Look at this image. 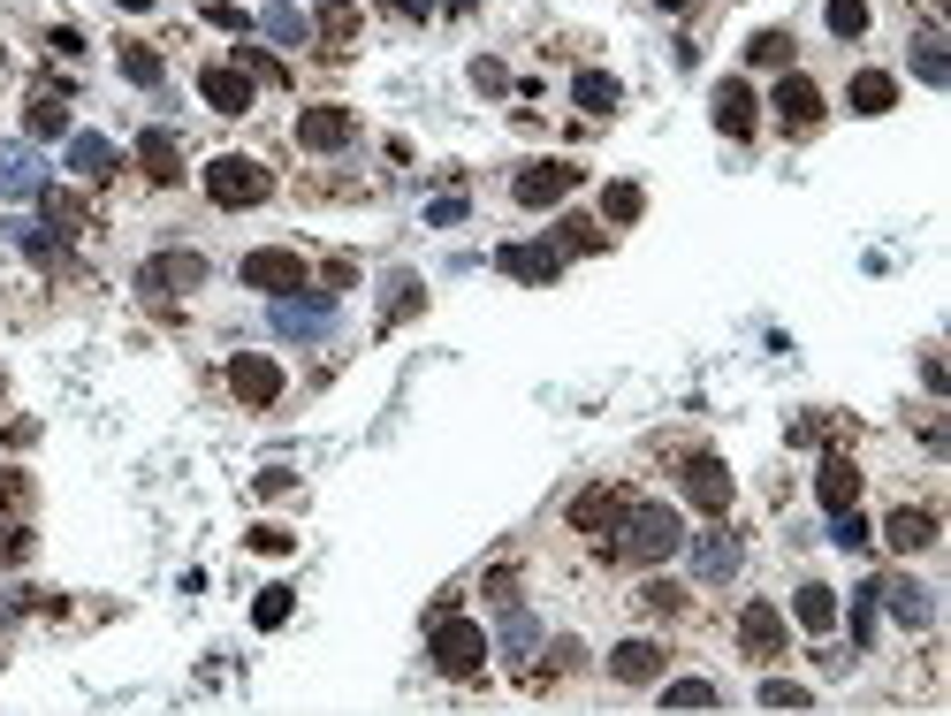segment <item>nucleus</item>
<instances>
[{"label":"nucleus","instance_id":"1","mask_svg":"<svg viewBox=\"0 0 951 716\" xmlns=\"http://www.w3.org/2000/svg\"><path fill=\"white\" fill-rule=\"evenodd\" d=\"M610 548H617L625 564H647V571H654V564H670V556L685 548V519H677L670 504H625Z\"/></svg>","mask_w":951,"mask_h":716},{"label":"nucleus","instance_id":"2","mask_svg":"<svg viewBox=\"0 0 951 716\" xmlns=\"http://www.w3.org/2000/svg\"><path fill=\"white\" fill-rule=\"evenodd\" d=\"M434 671L442 679H479L487 671V633L473 617H434Z\"/></svg>","mask_w":951,"mask_h":716},{"label":"nucleus","instance_id":"3","mask_svg":"<svg viewBox=\"0 0 951 716\" xmlns=\"http://www.w3.org/2000/svg\"><path fill=\"white\" fill-rule=\"evenodd\" d=\"M267 190H275V176H267L259 161H244V153L206 161V198H213V206H259Z\"/></svg>","mask_w":951,"mask_h":716},{"label":"nucleus","instance_id":"4","mask_svg":"<svg viewBox=\"0 0 951 716\" xmlns=\"http://www.w3.org/2000/svg\"><path fill=\"white\" fill-rule=\"evenodd\" d=\"M571 183H579V169H571V161H525V169H518V183H510V198H518V206H564V198H571Z\"/></svg>","mask_w":951,"mask_h":716},{"label":"nucleus","instance_id":"5","mask_svg":"<svg viewBox=\"0 0 951 716\" xmlns=\"http://www.w3.org/2000/svg\"><path fill=\"white\" fill-rule=\"evenodd\" d=\"M229 389H236V404H252V412H259V404H275V396H282V366H275V358H259V351H236V358H229Z\"/></svg>","mask_w":951,"mask_h":716},{"label":"nucleus","instance_id":"6","mask_svg":"<svg viewBox=\"0 0 951 716\" xmlns=\"http://www.w3.org/2000/svg\"><path fill=\"white\" fill-rule=\"evenodd\" d=\"M153 298H183V290H198L206 282V252H160V259H146V275H138Z\"/></svg>","mask_w":951,"mask_h":716},{"label":"nucleus","instance_id":"7","mask_svg":"<svg viewBox=\"0 0 951 716\" xmlns=\"http://www.w3.org/2000/svg\"><path fill=\"white\" fill-rule=\"evenodd\" d=\"M822 92H814V77H777V123L792 130V138H807V130H822Z\"/></svg>","mask_w":951,"mask_h":716},{"label":"nucleus","instance_id":"8","mask_svg":"<svg viewBox=\"0 0 951 716\" xmlns=\"http://www.w3.org/2000/svg\"><path fill=\"white\" fill-rule=\"evenodd\" d=\"M244 282H252V290L290 298V290L305 282V259H298V252H282V244H267V252H252V259H244Z\"/></svg>","mask_w":951,"mask_h":716},{"label":"nucleus","instance_id":"9","mask_svg":"<svg viewBox=\"0 0 951 716\" xmlns=\"http://www.w3.org/2000/svg\"><path fill=\"white\" fill-rule=\"evenodd\" d=\"M350 130H358L350 107H305V115H298V146H305V153H343Z\"/></svg>","mask_w":951,"mask_h":716},{"label":"nucleus","instance_id":"10","mask_svg":"<svg viewBox=\"0 0 951 716\" xmlns=\"http://www.w3.org/2000/svg\"><path fill=\"white\" fill-rule=\"evenodd\" d=\"M275 328H282L290 344H320V336L335 328V305H327V298H298V290H290V305H275Z\"/></svg>","mask_w":951,"mask_h":716},{"label":"nucleus","instance_id":"11","mask_svg":"<svg viewBox=\"0 0 951 716\" xmlns=\"http://www.w3.org/2000/svg\"><path fill=\"white\" fill-rule=\"evenodd\" d=\"M754 123H762V100H754V84H746V77L716 84V130H723V138H754Z\"/></svg>","mask_w":951,"mask_h":716},{"label":"nucleus","instance_id":"12","mask_svg":"<svg viewBox=\"0 0 951 716\" xmlns=\"http://www.w3.org/2000/svg\"><path fill=\"white\" fill-rule=\"evenodd\" d=\"M31 190H46L38 153H31V146H15V138H0V198H31Z\"/></svg>","mask_w":951,"mask_h":716},{"label":"nucleus","instance_id":"13","mask_svg":"<svg viewBox=\"0 0 951 716\" xmlns=\"http://www.w3.org/2000/svg\"><path fill=\"white\" fill-rule=\"evenodd\" d=\"M685 488H693V504H700L708 519L731 511V473H723L716 458H685Z\"/></svg>","mask_w":951,"mask_h":716},{"label":"nucleus","instance_id":"14","mask_svg":"<svg viewBox=\"0 0 951 716\" xmlns=\"http://www.w3.org/2000/svg\"><path fill=\"white\" fill-rule=\"evenodd\" d=\"M198 92H206V107H221V115H244V107H252V77L229 69V61H213V69L198 77Z\"/></svg>","mask_w":951,"mask_h":716},{"label":"nucleus","instance_id":"15","mask_svg":"<svg viewBox=\"0 0 951 716\" xmlns=\"http://www.w3.org/2000/svg\"><path fill=\"white\" fill-rule=\"evenodd\" d=\"M617 519H625V496H617V488L571 496V527H579V534H617Z\"/></svg>","mask_w":951,"mask_h":716},{"label":"nucleus","instance_id":"16","mask_svg":"<svg viewBox=\"0 0 951 716\" xmlns=\"http://www.w3.org/2000/svg\"><path fill=\"white\" fill-rule=\"evenodd\" d=\"M556 267H564L556 244H502V275H518V282H556Z\"/></svg>","mask_w":951,"mask_h":716},{"label":"nucleus","instance_id":"17","mask_svg":"<svg viewBox=\"0 0 951 716\" xmlns=\"http://www.w3.org/2000/svg\"><path fill=\"white\" fill-rule=\"evenodd\" d=\"M739 640H746V656H785V617H777L769 602H746Z\"/></svg>","mask_w":951,"mask_h":716},{"label":"nucleus","instance_id":"18","mask_svg":"<svg viewBox=\"0 0 951 716\" xmlns=\"http://www.w3.org/2000/svg\"><path fill=\"white\" fill-rule=\"evenodd\" d=\"M138 169H146L160 190H167V183H183V146H175L167 130H146V138H138Z\"/></svg>","mask_w":951,"mask_h":716},{"label":"nucleus","instance_id":"19","mask_svg":"<svg viewBox=\"0 0 951 716\" xmlns=\"http://www.w3.org/2000/svg\"><path fill=\"white\" fill-rule=\"evenodd\" d=\"M814 496H822V511H853V496H860V473H853V458H822V473H814Z\"/></svg>","mask_w":951,"mask_h":716},{"label":"nucleus","instance_id":"20","mask_svg":"<svg viewBox=\"0 0 951 716\" xmlns=\"http://www.w3.org/2000/svg\"><path fill=\"white\" fill-rule=\"evenodd\" d=\"M875 594H883L906 625H929V617H937V594H929L921 579H875Z\"/></svg>","mask_w":951,"mask_h":716},{"label":"nucleus","instance_id":"21","mask_svg":"<svg viewBox=\"0 0 951 716\" xmlns=\"http://www.w3.org/2000/svg\"><path fill=\"white\" fill-rule=\"evenodd\" d=\"M731 571H739V541L731 534H700L693 541V579L716 587V579H731Z\"/></svg>","mask_w":951,"mask_h":716},{"label":"nucleus","instance_id":"22","mask_svg":"<svg viewBox=\"0 0 951 716\" xmlns=\"http://www.w3.org/2000/svg\"><path fill=\"white\" fill-rule=\"evenodd\" d=\"M654 671H662V648H654V640H625V648L610 656V679H617V686H647Z\"/></svg>","mask_w":951,"mask_h":716},{"label":"nucleus","instance_id":"23","mask_svg":"<svg viewBox=\"0 0 951 716\" xmlns=\"http://www.w3.org/2000/svg\"><path fill=\"white\" fill-rule=\"evenodd\" d=\"M69 169H77V176H92V183H107L115 169H123V153H115L107 138H92V130H84V138H69Z\"/></svg>","mask_w":951,"mask_h":716},{"label":"nucleus","instance_id":"24","mask_svg":"<svg viewBox=\"0 0 951 716\" xmlns=\"http://www.w3.org/2000/svg\"><path fill=\"white\" fill-rule=\"evenodd\" d=\"M883 541L906 548V556L929 548V541H937V511H891V519H883Z\"/></svg>","mask_w":951,"mask_h":716},{"label":"nucleus","instance_id":"25","mask_svg":"<svg viewBox=\"0 0 951 716\" xmlns=\"http://www.w3.org/2000/svg\"><path fill=\"white\" fill-rule=\"evenodd\" d=\"M853 107H860V115H891V107H898V77L860 69V77H853Z\"/></svg>","mask_w":951,"mask_h":716},{"label":"nucleus","instance_id":"26","mask_svg":"<svg viewBox=\"0 0 951 716\" xmlns=\"http://www.w3.org/2000/svg\"><path fill=\"white\" fill-rule=\"evenodd\" d=\"M533 648H541V625H533V617H525V610L510 602V610H502V656H510V663L525 671V663H533Z\"/></svg>","mask_w":951,"mask_h":716},{"label":"nucleus","instance_id":"27","mask_svg":"<svg viewBox=\"0 0 951 716\" xmlns=\"http://www.w3.org/2000/svg\"><path fill=\"white\" fill-rule=\"evenodd\" d=\"M799 625H807V633H837V594H830V587H822V579H807V587H799Z\"/></svg>","mask_w":951,"mask_h":716},{"label":"nucleus","instance_id":"28","mask_svg":"<svg viewBox=\"0 0 951 716\" xmlns=\"http://www.w3.org/2000/svg\"><path fill=\"white\" fill-rule=\"evenodd\" d=\"M571 100H579V107H594V115H610L625 92H617V77H610V69H579V77H571Z\"/></svg>","mask_w":951,"mask_h":716},{"label":"nucleus","instance_id":"29","mask_svg":"<svg viewBox=\"0 0 951 716\" xmlns=\"http://www.w3.org/2000/svg\"><path fill=\"white\" fill-rule=\"evenodd\" d=\"M419 305H427V282H419V275H388V282H381V313H388V321H411Z\"/></svg>","mask_w":951,"mask_h":716},{"label":"nucleus","instance_id":"30","mask_svg":"<svg viewBox=\"0 0 951 716\" xmlns=\"http://www.w3.org/2000/svg\"><path fill=\"white\" fill-rule=\"evenodd\" d=\"M914 69H921V84H951V46H944V31H921V38H914Z\"/></svg>","mask_w":951,"mask_h":716},{"label":"nucleus","instance_id":"31","mask_svg":"<svg viewBox=\"0 0 951 716\" xmlns=\"http://www.w3.org/2000/svg\"><path fill=\"white\" fill-rule=\"evenodd\" d=\"M548 244H556V252H610V244H602V229H594V221H587V213H564V221H556V236H548Z\"/></svg>","mask_w":951,"mask_h":716},{"label":"nucleus","instance_id":"32","mask_svg":"<svg viewBox=\"0 0 951 716\" xmlns=\"http://www.w3.org/2000/svg\"><path fill=\"white\" fill-rule=\"evenodd\" d=\"M602 213L625 229V221H639V213H647V190H639V183H610V190H602Z\"/></svg>","mask_w":951,"mask_h":716},{"label":"nucleus","instance_id":"33","mask_svg":"<svg viewBox=\"0 0 951 716\" xmlns=\"http://www.w3.org/2000/svg\"><path fill=\"white\" fill-rule=\"evenodd\" d=\"M822 23H830L837 38H860V31H868V0H822Z\"/></svg>","mask_w":951,"mask_h":716},{"label":"nucleus","instance_id":"34","mask_svg":"<svg viewBox=\"0 0 951 716\" xmlns=\"http://www.w3.org/2000/svg\"><path fill=\"white\" fill-rule=\"evenodd\" d=\"M746 61H754V69H785V61H792V31H762V38L746 46Z\"/></svg>","mask_w":951,"mask_h":716},{"label":"nucleus","instance_id":"35","mask_svg":"<svg viewBox=\"0 0 951 716\" xmlns=\"http://www.w3.org/2000/svg\"><path fill=\"white\" fill-rule=\"evenodd\" d=\"M38 198H46V221H54V229H84V198H77V190H54V183H46Z\"/></svg>","mask_w":951,"mask_h":716},{"label":"nucleus","instance_id":"36","mask_svg":"<svg viewBox=\"0 0 951 716\" xmlns=\"http://www.w3.org/2000/svg\"><path fill=\"white\" fill-rule=\"evenodd\" d=\"M290 610H298V602H290V587H267V594L252 602V625H259V633H275V625H290Z\"/></svg>","mask_w":951,"mask_h":716},{"label":"nucleus","instance_id":"37","mask_svg":"<svg viewBox=\"0 0 951 716\" xmlns=\"http://www.w3.org/2000/svg\"><path fill=\"white\" fill-rule=\"evenodd\" d=\"M875 610H883V594H875V579H868V587L853 594V640H860V648L875 640Z\"/></svg>","mask_w":951,"mask_h":716},{"label":"nucleus","instance_id":"38","mask_svg":"<svg viewBox=\"0 0 951 716\" xmlns=\"http://www.w3.org/2000/svg\"><path fill=\"white\" fill-rule=\"evenodd\" d=\"M662 702L670 709H716V686L708 679H677V686H662Z\"/></svg>","mask_w":951,"mask_h":716},{"label":"nucleus","instance_id":"39","mask_svg":"<svg viewBox=\"0 0 951 716\" xmlns=\"http://www.w3.org/2000/svg\"><path fill=\"white\" fill-rule=\"evenodd\" d=\"M123 77H130V84H160V54L130 38V46H123Z\"/></svg>","mask_w":951,"mask_h":716},{"label":"nucleus","instance_id":"40","mask_svg":"<svg viewBox=\"0 0 951 716\" xmlns=\"http://www.w3.org/2000/svg\"><path fill=\"white\" fill-rule=\"evenodd\" d=\"M267 38H282V46H298V38H305V15L275 0V8H267Z\"/></svg>","mask_w":951,"mask_h":716},{"label":"nucleus","instance_id":"41","mask_svg":"<svg viewBox=\"0 0 951 716\" xmlns=\"http://www.w3.org/2000/svg\"><path fill=\"white\" fill-rule=\"evenodd\" d=\"M61 130H69L61 100H31V138H61Z\"/></svg>","mask_w":951,"mask_h":716},{"label":"nucleus","instance_id":"42","mask_svg":"<svg viewBox=\"0 0 951 716\" xmlns=\"http://www.w3.org/2000/svg\"><path fill=\"white\" fill-rule=\"evenodd\" d=\"M647 610H662V617H685V587H677V579H647Z\"/></svg>","mask_w":951,"mask_h":716},{"label":"nucleus","instance_id":"43","mask_svg":"<svg viewBox=\"0 0 951 716\" xmlns=\"http://www.w3.org/2000/svg\"><path fill=\"white\" fill-rule=\"evenodd\" d=\"M579 656H587L579 640H556V648L541 656V671H533V679H564V671H579Z\"/></svg>","mask_w":951,"mask_h":716},{"label":"nucleus","instance_id":"44","mask_svg":"<svg viewBox=\"0 0 951 716\" xmlns=\"http://www.w3.org/2000/svg\"><path fill=\"white\" fill-rule=\"evenodd\" d=\"M807 702H814V694L792 686V679H769V686H762V709H807Z\"/></svg>","mask_w":951,"mask_h":716},{"label":"nucleus","instance_id":"45","mask_svg":"<svg viewBox=\"0 0 951 716\" xmlns=\"http://www.w3.org/2000/svg\"><path fill=\"white\" fill-rule=\"evenodd\" d=\"M244 548H252V556H290V534H282V527H252Z\"/></svg>","mask_w":951,"mask_h":716},{"label":"nucleus","instance_id":"46","mask_svg":"<svg viewBox=\"0 0 951 716\" xmlns=\"http://www.w3.org/2000/svg\"><path fill=\"white\" fill-rule=\"evenodd\" d=\"M487 602H502V610L518 602V571H510V564H495V571H487Z\"/></svg>","mask_w":951,"mask_h":716},{"label":"nucleus","instance_id":"47","mask_svg":"<svg viewBox=\"0 0 951 716\" xmlns=\"http://www.w3.org/2000/svg\"><path fill=\"white\" fill-rule=\"evenodd\" d=\"M236 61H244V77H282V61H275V54H267V46H244V54H236Z\"/></svg>","mask_w":951,"mask_h":716},{"label":"nucleus","instance_id":"48","mask_svg":"<svg viewBox=\"0 0 951 716\" xmlns=\"http://www.w3.org/2000/svg\"><path fill=\"white\" fill-rule=\"evenodd\" d=\"M868 541V519H853V511H837V548H860Z\"/></svg>","mask_w":951,"mask_h":716},{"label":"nucleus","instance_id":"49","mask_svg":"<svg viewBox=\"0 0 951 716\" xmlns=\"http://www.w3.org/2000/svg\"><path fill=\"white\" fill-rule=\"evenodd\" d=\"M290 488H298V481H290V473H282V465H267V473H259V488H252V496H290Z\"/></svg>","mask_w":951,"mask_h":716},{"label":"nucleus","instance_id":"50","mask_svg":"<svg viewBox=\"0 0 951 716\" xmlns=\"http://www.w3.org/2000/svg\"><path fill=\"white\" fill-rule=\"evenodd\" d=\"M473 84H479V92H502L510 77H502V61H473Z\"/></svg>","mask_w":951,"mask_h":716},{"label":"nucleus","instance_id":"51","mask_svg":"<svg viewBox=\"0 0 951 716\" xmlns=\"http://www.w3.org/2000/svg\"><path fill=\"white\" fill-rule=\"evenodd\" d=\"M23 548H31V534H15V527H8V519H0V564H15V556H23Z\"/></svg>","mask_w":951,"mask_h":716},{"label":"nucleus","instance_id":"52","mask_svg":"<svg viewBox=\"0 0 951 716\" xmlns=\"http://www.w3.org/2000/svg\"><path fill=\"white\" fill-rule=\"evenodd\" d=\"M206 23H221V31H244V8H229V0H213V8H206Z\"/></svg>","mask_w":951,"mask_h":716},{"label":"nucleus","instance_id":"53","mask_svg":"<svg viewBox=\"0 0 951 716\" xmlns=\"http://www.w3.org/2000/svg\"><path fill=\"white\" fill-rule=\"evenodd\" d=\"M320 275H327V290H350V282H358V267H350V259H327Z\"/></svg>","mask_w":951,"mask_h":716},{"label":"nucleus","instance_id":"54","mask_svg":"<svg viewBox=\"0 0 951 716\" xmlns=\"http://www.w3.org/2000/svg\"><path fill=\"white\" fill-rule=\"evenodd\" d=\"M320 15H327V23H343V31H350V0H313Z\"/></svg>","mask_w":951,"mask_h":716},{"label":"nucleus","instance_id":"55","mask_svg":"<svg viewBox=\"0 0 951 716\" xmlns=\"http://www.w3.org/2000/svg\"><path fill=\"white\" fill-rule=\"evenodd\" d=\"M388 8H396V15H411V23H419V15H434V0H388Z\"/></svg>","mask_w":951,"mask_h":716},{"label":"nucleus","instance_id":"56","mask_svg":"<svg viewBox=\"0 0 951 716\" xmlns=\"http://www.w3.org/2000/svg\"><path fill=\"white\" fill-rule=\"evenodd\" d=\"M8 617H23V594H8V587H0V625H8Z\"/></svg>","mask_w":951,"mask_h":716},{"label":"nucleus","instance_id":"57","mask_svg":"<svg viewBox=\"0 0 951 716\" xmlns=\"http://www.w3.org/2000/svg\"><path fill=\"white\" fill-rule=\"evenodd\" d=\"M115 8H153V0H115Z\"/></svg>","mask_w":951,"mask_h":716},{"label":"nucleus","instance_id":"58","mask_svg":"<svg viewBox=\"0 0 951 716\" xmlns=\"http://www.w3.org/2000/svg\"><path fill=\"white\" fill-rule=\"evenodd\" d=\"M662 8H693V0H662Z\"/></svg>","mask_w":951,"mask_h":716},{"label":"nucleus","instance_id":"59","mask_svg":"<svg viewBox=\"0 0 951 716\" xmlns=\"http://www.w3.org/2000/svg\"><path fill=\"white\" fill-rule=\"evenodd\" d=\"M450 8H479V0H450Z\"/></svg>","mask_w":951,"mask_h":716}]
</instances>
